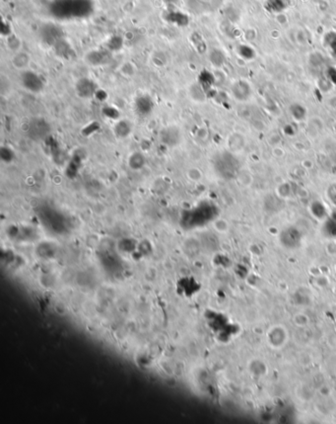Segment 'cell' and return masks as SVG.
<instances>
[{"label": "cell", "instance_id": "6", "mask_svg": "<svg viewBox=\"0 0 336 424\" xmlns=\"http://www.w3.org/2000/svg\"><path fill=\"white\" fill-rule=\"evenodd\" d=\"M135 107L138 114L141 116L149 115L154 108V103L148 95H141L135 101Z\"/></svg>", "mask_w": 336, "mask_h": 424}, {"label": "cell", "instance_id": "10", "mask_svg": "<svg viewBox=\"0 0 336 424\" xmlns=\"http://www.w3.org/2000/svg\"><path fill=\"white\" fill-rule=\"evenodd\" d=\"M6 46L10 51H12L15 54L17 52L22 51L23 42L21 40V38L18 37L17 35L10 34L6 37Z\"/></svg>", "mask_w": 336, "mask_h": 424}, {"label": "cell", "instance_id": "2", "mask_svg": "<svg viewBox=\"0 0 336 424\" xmlns=\"http://www.w3.org/2000/svg\"><path fill=\"white\" fill-rule=\"evenodd\" d=\"M21 84L27 91L31 93H39L45 88V82L41 76L35 71H22Z\"/></svg>", "mask_w": 336, "mask_h": 424}, {"label": "cell", "instance_id": "4", "mask_svg": "<svg viewBox=\"0 0 336 424\" xmlns=\"http://www.w3.org/2000/svg\"><path fill=\"white\" fill-rule=\"evenodd\" d=\"M161 140L167 145H176L181 141V132L179 129L174 127L167 128L162 131Z\"/></svg>", "mask_w": 336, "mask_h": 424}, {"label": "cell", "instance_id": "9", "mask_svg": "<svg viewBox=\"0 0 336 424\" xmlns=\"http://www.w3.org/2000/svg\"><path fill=\"white\" fill-rule=\"evenodd\" d=\"M146 163L145 158L141 152H133L129 159V165L132 170H140Z\"/></svg>", "mask_w": 336, "mask_h": 424}, {"label": "cell", "instance_id": "12", "mask_svg": "<svg viewBox=\"0 0 336 424\" xmlns=\"http://www.w3.org/2000/svg\"><path fill=\"white\" fill-rule=\"evenodd\" d=\"M0 157L5 162H11L14 159V153L8 146H3L0 149Z\"/></svg>", "mask_w": 336, "mask_h": 424}, {"label": "cell", "instance_id": "1", "mask_svg": "<svg viewBox=\"0 0 336 424\" xmlns=\"http://www.w3.org/2000/svg\"><path fill=\"white\" fill-rule=\"evenodd\" d=\"M50 133H51V126L43 118H34L28 124L27 135L33 141H44L49 137Z\"/></svg>", "mask_w": 336, "mask_h": 424}, {"label": "cell", "instance_id": "5", "mask_svg": "<svg viewBox=\"0 0 336 424\" xmlns=\"http://www.w3.org/2000/svg\"><path fill=\"white\" fill-rule=\"evenodd\" d=\"M12 66L20 71H25L29 67L31 63V57L28 53L20 51L13 55L11 59Z\"/></svg>", "mask_w": 336, "mask_h": 424}, {"label": "cell", "instance_id": "11", "mask_svg": "<svg viewBox=\"0 0 336 424\" xmlns=\"http://www.w3.org/2000/svg\"><path fill=\"white\" fill-rule=\"evenodd\" d=\"M131 132V126L127 121H120L114 127V133L117 138L123 139L128 137Z\"/></svg>", "mask_w": 336, "mask_h": 424}, {"label": "cell", "instance_id": "3", "mask_svg": "<svg viewBox=\"0 0 336 424\" xmlns=\"http://www.w3.org/2000/svg\"><path fill=\"white\" fill-rule=\"evenodd\" d=\"M75 89L80 98L89 99L96 94L97 84L90 79H81L77 81Z\"/></svg>", "mask_w": 336, "mask_h": 424}, {"label": "cell", "instance_id": "7", "mask_svg": "<svg viewBox=\"0 0 336 424\" xmlns=\"http://www.w3.org/2000/svg\"><path fill=\"white\" fill-rule=\"evenodd\" d=\"M108 60H109L108 54L106 52L100 51V50L92 51L86 56V61L88 63H90L91 65H96V66L106 63L108 61Z\"/></svg>", "mask_w": 336, "mask_h": 424}, {"label": "cell", "instance_id": "8", "mask_svg": "<svg viewBox=\"0 0 336 424\" xmlns=\"http://www.w3.org/2000/svg\"><path fill=\"white\" fill-rule=\"evenodd\" d=\"M54 47H55L56 54L59 58H62V59H69L70 58L72 49H71V46L65 40H62V39H60V40H58L54 45Z\"/></svg>", "mask_w": 336, "mask_h": 424}]
</instances>
